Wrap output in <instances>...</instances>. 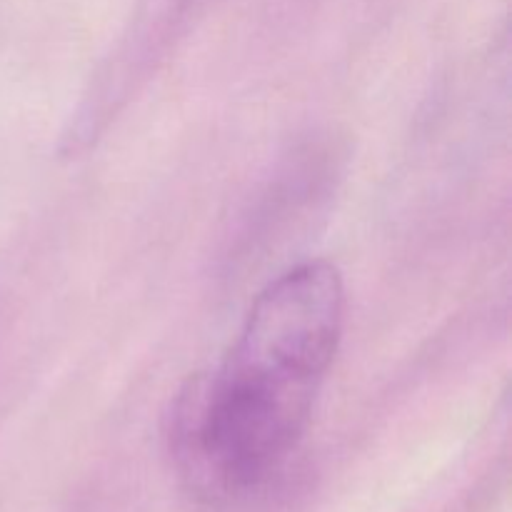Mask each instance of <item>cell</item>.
Wrapping results in <instances>:
<instances>
[{
    "instance_id": "6da1fadb",
    "label": "cell",
    "mask_w": 512,
    "mask_h": 512,
    "mask_svg": "<svg viewBox=\"0 0 512 512\" xmlns=\"http://www.w3.org/2000/svg\"><path fill=\"white\" fill-rule=\"evenodd\" d=\"M345 328V283L330 260H305L270 280L233 348L190 380L170 410L168 450L205 503L263 488L303 440Z\"/></svg>"
}]
</instances>
